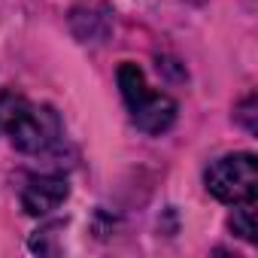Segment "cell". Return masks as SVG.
Listing matches in <instances>:
<instances>
[{
    "label": "cell",
    "instance_id": "1",
    "mask_svg": "<svg viewBox=\"0 0 258 258\" xmlns=\"http://www.w3.org/2000/svg\"><path fill=\"white\" fill-rule=\"evenodd\" d=\"M118 88H121L127 112H131V118H134V124L140 127V131L164 134L167 127L176 121V103L167 94L149 91L146 76H143V70L137 64L124 61L118 67Z\"/></svg>",
    "mask_w": 258,
    "mask_h": 258
},
{
    "label": "cell",
    "instance_id": "2",
    "mask_svg": "<svg viewBox=\"0 0 258 258\" xmlns=\"http://www.w3.org/2000/svg\"><path fill=\"white\" fill-rule=\"evenodd\" d=\"M207 188L222 204H249L258 191V161L249 152L225 155L207 167Z\"/></svg>",
    "mask_w": 258,
    "mask_h": 258
},
{
    "label": "cell",
    "instance_id": "3",
    "mask_svg": "<svg viewBox=\"0 0 258 258\" xmlns=\"http://www.w3.org/2000/svg\"><path fill=\"white\" fill-rule=\"evenodd\" d=\"M7 134L16 149H22L28 155H40V152H49L52 146H58L64 131H61V118L52 106L25 103L22 112L13 118V124L7 127Z\"/></svg>",
    "mask_w": 258,
    "mask_h": 258
},
{
    "label": "cell",
    "instance_id": "4",
    "mask_svg": "<svg viewBox=\"0 0 258 258\" xmlns=\"http://www.w3.org/2000/svg\"><path fill=\"white\" fill-rule=\"evenodd\" d=\"M70 195V185L64 176H55V173H40V176H31L22 188V210L28 216H49L55 213Z\"/></svg>",
    "mask_w": 258,
    "mask_h": 258
},
{
    "label": "cell",
    "instance_id": "5",
    "mask_svg": "<svg viewBox=\"0 0 258 258\" xmlns=\"http://www.w3.org/2000/svg\"><path fill=\"white\" fill-rule=\"evenodd\" d=\"M240 210H234L231 216V231L237 237H243L246 243H255V213H252V201L249 204H237Z\"/></svg>",
    "mask_w": 258,
    "mask_h": 258
}]
</instances>
